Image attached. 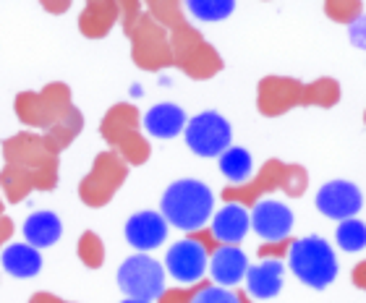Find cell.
<instances>
[{"mask_svg": "<svg viewBox=\"0 0 366 303\" xmlns=\"http://www.w3.org/2000/svg\"><path fill=\"white\" fill-rule=\"evenodd\" d=\"M214 212V194L197 178H181L170 183L160 199V214L165 222L183 233H197Z\"/></svg>", "mask_w": 366, "mask_h": 303, "instance_id": "1", "label": "cell"}, {"mask_svg": "<svg viewBox=\"0 0 366 303\" xmlns=\"http://www.w3.org/2000/svg\"><path fill=\"white\" fill-rule=\"evenodd\" d=\"M290 272L314 290H325L337 277V257L332 246L320 235H306L290 243L288 249Z\"/></svg>", "mask_w": 366, "mask_h": 303, "instance_id": "2", "label": "cell"}, {"mask_svg": "<svg viewBox=\"0 0 366 303\" xmlns=\"http://www.w3.org/2000/svg\"><path fill=\"white\" fill-rule=\"evenodd\" d=\"M6 165H16L34 178L39 191H53L58 183V157L47 149L42 134L21 131L3 141Z\"/></svg>", "mask_w": 366, "mask_h": 303, "instance_id": "3", "label": "cell"}, {"mask_svg": "<svg viewBox=\"0 0 366 303\" xmlns=\"http://www.w3.org/2000/svg\"><path fill=\"white\" fill-rule=\"evenodd\" d=\"M14 105L21 123H26L29 129H42V134H45L69 113L74 102H71L69 84L53 81L42 91H21Z\"/></svg>", "mask_w": 366, "mask_h": 303, "instance_id": "4", "label": "cell"}, {"mask_svg": "<svg viewBox=\"0 0 366 303\" xmlns=\"http://www.w3.org/2000/svg\"><path fill=\"white\" fill-rule=\"evenodd\" d=\"M118 288L137 301H157L165 293V267L147 254H134L118 267Z\"/></svg>", "mask_w": 366, "mask_h": 303, "instance_id": "5", "label": "cell"}, {"mask_svg": "<svg viewBox=\"0 0 366 303\" xmlns=\"http://www.w3.org/2000/svg\"><path fill=\"white\" fill-rule=\"evenodd\" d=\"M126 162L115 152H102L94 157L92 170L79 183V197L86 207H102L115 197V191L126 181Z\"/></svg>", "mask_w": 366, "mask_h": 303, "instance_id": "6", "label": "cell"}, {"mask_svg": "<svg viewBox=\"0 0 366 303\" xmlns=\"http://www.w3.org/2000/svg\"><path fill=\"white\" fill-rule=\"evenodd\" d=\"M183 136H186V146H189L197 157H220L222 152L230 146L233 129H230L228 118H222V115L214 113V110H207V113L194 115V118L186 123Z\"/></svg>", "mask_w": 366, "mask_h": 303, "instance_id": "7", "label": "cell"}, {"mask_svg": "<svg viewBox=\"0 0 366 303\" xmlns=\"http://www.w3.org/2000/svg\"><path fill=\"white\" fill-rule=\"evenodd\" d=\"M102 136L121 152L129 162H142L149 154L147 141L137 136V110L131 105H115L102 121Z\"/></svg>", "mask_w": 366, "mask_h": 303, "instance_id": "8", "label": "cell"}, {"mask_svg": "<svg viewBox=\"0 0 366 303\" xmlns=\"http://www.w3.org/2000/svg\"><path fill=\"white\" fill-rule=\"evenodd\" d=\"M165 269L178 282L194 285L207 272V246L199 238H194V235L173 243L168 249V254H165Z\"/></svg>", "mask_w": 366, "mask_h": 303, "instance_id": "9", "label": "cell"}, {"mask_svg": "<svg viewBox=\"0 0 366 303\" xmlns=\"http://www.w3.org/2000/svg\"><path fill=\"white\" fill-rule=\"evenodd\" d=\"M364 197L356 183L351 181H330L317 191V209L330 220H351L361 212Z\"/></svg>", "mask_w": 366, "mask_h": 303, "instance_id": "10", "label": "cell"}, {"mask_svg": "<svg viewBox=\"0 0 366 303\" xmlns=\"http://www.w3.org/2000/svg\"><path fill=\"white\" fill-rule=\"evenodd\" d=\"M249 220H252L254 233L259 238H264L269 243H280L288 238L290 227H293V212L282 202L262 199V202L254 204Z\"/></svg>", "mask_w": 366, "mask_h": 303, "instance_id": "11", "label": "cell"}, {"mask_svg": "<svg viewBox=\"0 0 366 303\" xmlns=\"http://www.w3.org/2000/svg\"><path fill=\"white\" fill-rule=\"evenodd\" d=\"M168 227L170 225L165 222V217H162L160 212L144 209V212L131 214L129 220H126L123 233H126V241H129L137 251H152L165 243V238H168Z\"/></svg>", "mask_w": 366, "mask_h": 303, "instance_id": "12", "label": "cell"}, {"mask_svg": "<svg viewBox=\"0 0 366 303\" xmlns=\"http://www.w3.org/2000/svg\"><path fill=\"white\" fill-rule=\"evenodd\" d=\"M249 259L238 246H217L209 259V277L220 288H233L246 277Z\"/></svg>", "mask_w": 366, "mask_h": 303, "instance_id": "13", "label": "cell"}, {"mask_svg": "<svg viewBox=\"0 0 366 303\" xmlns=\"http://www.w3.org/2000/svg\"><path fill=\"white\" fill-rule=\"evenodd\" d=\"M252 227V220H249V209L244 204H236L230 202L220 209V212L212 217V238L222 246H238L244 241L246 233Z\"/></svg>", "mask_w": 366, "mask_h": 303, "instance_id": "14", "label": "cell"}, {"mask_svg": "<svg viewBox=\"0 0 366 303\" xmlns=\"http://www.w3.org/2000/svg\"><path fill=\"white\" fill-rule=\"evenodd\" d=\"M0 264L16 280H29L42 269V254L24 241L6 243L3 251H0Z\"/></svg>", "mask_w": 366, "mask_h": 303, "instance_id": "15", "label": "cell"}, {"mask_svg": "<svg viewBox=\"0 0 366 303\" xmlns=\"http://www.w3.org/2000/svg\"><path fill=\"white\" fill-rule=\"evenodd\" d=\"M24 243H29L31 249H50L61 241L63 235V222L61 217L50 209H42V212H31L24 222Z\"/></svg>", "mask_w": 366, "mask_h": 303, "instance_id": "16", "label": "cell"}, {"mask_svg": "<svg viewBox=\"0 0 366 303\" xmlns=\"http://www.w3.org/2000/svg\"><path fill=\"white\" fill-rule=\"evenodd\" d=\"M186 123H189V118L183 113V107L173 105V102H160V105L149 107L144 115V131L154 139L178 136V134H183Z\"/></svg>", "mask_w": 366, "mask_h": 303, "instance_id": "17", "label": "cell"}, {"mask_svg": "<svg viewBox=\"0 0 366 303\" xmlns=\"http://www.w3.org/2000/svg\"><path fill=\"white\" fill-rule=\"evenodd\" d=\"M282 272L285 267L280 259H264L246 269V288L254 298H274L282 290Z\"/></svg>", "mask_w": 366, "mask_h": 303, "instance_id": "18", "label": "cell"}, {"mask_svg": "<svg viewBox=\"0 0 366 303\" xmlns=\"http://www.w3.org/2000/svg\"><path fill=\"white\" fill-rule=\"evenodd\" d=\"M121 14V8L115 3H86L81 16H79V29L84 31L86 37H105L107 31L113 29L115 19Z\"/></svg>", "mask_w": 366, "mask_h": 303, "instance_id": "19", "label": "cell"}, {"mask_svg": "<svg viewBox=\"0 0 366 303\" xmlns=\"http://www.w3.org/2000/svg\"><path fill=\"white\" fill-rule=\"evenodd\" d=\"M81 129H84V118H81V113H79L76 107H71L69 113L63 115L53 129H47L45 134H42V141H45L47 149L58 157V154L81 134Z\"/></svg>", "mask_w": 366, "mask_h": 303, "instance_id": "20", "label": "cell"}, {"mask_svg": "<svg viewBox=\"0 0 366 303\" xmlns=\"http://www.w3.org/2000/svg\"><path fill=\"white\" fill-rule=\"evenodd\" d=\"M217 159H220V173L236 186H244L254 175V159L244 146H228Z\"/></svg>", "mask_w": 366, "mask_h": 303, "instance_id": "21", "label": "cell"}, {"mask_svg": "<svg viewBox=\"0 0 366 303\" xmlns=\"http://www.w3.org/2000/svg\"><path fill=\"white\" fill-rule=\"evenodd\" d=\"M0 189L6 194V202L19 204V202H24L31 191L37 189V183H34V178H31L26 170H21V167L6 165L3 173H0Z\"/></svg>", "mask_w": 366, "mask_h": 303, "instance_id": "22", "label": "cell"}, {"mask_svg": "<svg viewBox=\"0 0 366 303\" xmlns=\"http://www.w3.org/2000/svg\"><path fill=\"white\" fill-rule=\"evenodd\" d=\"M189 14L199 21H222L236 11L233 0H189Z\"/></svg>", "mask_w": 366, "mask_h": 303, "instance_id": "23", "label": "cell"}, {"mask_svg": "<svg viewBox=\"0 0 366 303\" xmlns=\"http://www.w3.org/2000/svg\"><path fill=\"white\" fill-rule=\"evenodd\" d=\"M335 241L343 251H361L366 249V225L356 217L343 220L335 230Z\"/></svg>", "mask_w": 366, "mask_h": 303, "instance_id": "24", "label": "cell"}, {"mask_svg": "<svg viewBox=\"0 0 366 303\" xmlns=\"http://www.w3.org/2000/svg\"><path fill=\"white\" fill-rule=\"evenodd\" d=\"M76 251H79V259H81L86 267H92V269H97V267L105 262V246L99 241V235L92 233V230H86V233L79 238Z\"/></svg>", "mask_w": 366, "mask_h": 303, "instance_id": "25", "label": "cell"}, {"mask_svg": "<svg viewBox=\"0 0 366 303\" xmlns=\"http://www.w3.org/2000/svg\"><path fill=\"white\" fill-rule=\"evenodd\" d=\"M191 303H241V296L228 288H220V285H204V288H199Z\"/></svg>", "mask_w": 366, "mask_h": 303, "instance_id": "26", "label": "cell"}, {"mask_svg": "<svg viewBox=\"0 0 366 303\" xmlns=\"http://www.w3.org/2000/svg\"><path fill=\"white\" fill-rule=\"evenodd\" d=\"M348 34H351V42L361 50H366V14H361L356 21L348 26Z\"/></svg>", "mask_w": 366, "mask_h": 303, "instance_id": "27", "label": "cell"}, {"mask_svg": "<svg viewBox=\"0 0 366 303\" xmlns=\"http://www.w3.org/2000/svg\"><path fill=\"white\" fill-rule=\"evenodd\" d=\"M11 233H14V222L8 220V217H0V251H3V246L8 243Z\"/></svg>", "mask_w": 366, "mask_h": 303, "instance_id": "28", "label": "cell"}, {"mask_svg": "<svg viewBox=\"0 0 366 303\" xmlns=\"http://www.w3.org/2000/svg\"><path fill=\"white\" fill-rule=\"evenodd\" d=\"M29 303H69V301H61V298L53 296V293H34Z\"/></svg>", "mask_w": 366, "mask_h": 303, "instance_id": "29", "label": "cell"}, {"mask_svg": "<svg viewBox=\"0 0 366 303\" xmlns=\"http://www.w3.org/2000/svg\"><path fill=\"white\" fill-rule=\"evenodd\" d=\"M69 6H71V3H61V6H53L50 0H47V3H45L47 11H69Z\"/></svg>", "mask_w": 366, "mask_h": 303, "instance_id": "30", "label": "cell"}, {"mask_svg": "<svg viewBox=\"0 0 366 303\" xmlns=\"http://www.w3.org/2000/svg\"><path fill=\"white\" fill-rule=\"evenodd\" d=\"M121 303H149V301H137V298H126V301H121Z\"/></svg>", "mask_w": 366, "mask_h": 303, "instance_id": "31", "label": "cell"}, {"mask_svg": "<svg viewBox=\"0 0 366 303\" xmlns=\"http://www.w3.org/2000/svg\"><path fill=\"white\" fill-rule=\"evenodd\" d=\"M0 217H6V214H3V199H0Z\"/></svg>", "mask_w": 366, "mask_h": 303, "instance_id": "32", "label": "cell"}]
</instances>
